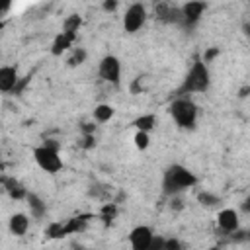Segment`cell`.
Here are the masks:
<instances>
[{"instance_id":"14","label":"cell","mask_w":250,"mask_h":250,"mask_svg":"<svg viewBox=\"0 0 250 250\" xmlns=\"http://www.w3.org/2000/svg\"><path fill=\"white\" fill-rule=\"evenodd\" d=\"M74 37H76V35H70V33H64V31L59 33L57 39L53 41V55H61V53H64V51L72 45Z\"/></svg>"},{"instance_id":"3","label":"cell","mask_w":250,"mask_h":250,"mask_svg":"<svg viewBox=\"0 0 250 250\" xmlns=\"http://www.w3.org/2000/svg\"><path fill=\"white\" fill-rule=\"evenodd\" d=\"M170 115L176 121V125L184 129H191L197 121V105L189 98L180 96L170 104Z\"/></svg>"},{"instance_id":"15","label":"cell","mask_w":250,"mask_h":250,"mask_svg":"<svg viewBox=\"0 0 250 250\" xmlns=\"http://www.w3.org/2000/svg\"><path fill=\"white\" fill-rule=\"evenodd\" d=\"M111 117H113V107H111L109 104H100V105L94 107V119H96L98 123H105V121H109Z\"/></svg>"},{"instance_id":"18","label":"cell","mask_w":250,"mask_h":250,"mask_svg":"<svg viewBox=\"0 0 250 250\" xmlns=\"http://www.w3.org/2000/svg\"><path fill=\"white\" fill-rule=\"evenodd\" d=\"M78 27H80V18L78 16H70L66 21H64V33H70V35H76V31H78Z\"/></svg>"},{"instance_id":"16","label":"cell","mask_w":250,"mask_h":250,"mask_svg":"<svg viewBox=\"0 0 250 250\" xmlns=\"http://www.w3.org/2000/svg\"><path fill=\"white\" fill-rule=\"evenodd\" d=\"M133 125L137 127V131H145V133H148V131H150V129L156 125V117H154L152 113H146V115L137 117Z\"/></svg>"},{"instance_id":"12","label":"cell","mask_w":250,"mask_h":250,"mask_svg":"<svg viewBox=\"0 0 250 250\" xmlns=\"http://www.w3.org/2000/svg\"><path fill=\"white\" fill-rule=\"evenodd\" d=\"M25 199H27V205H29L31 217H35V219L45 217V213H47V205H45V201H43L37 193H27V195H25Z\"/></svg>"},{"instance_id":"6","label":"cell","mask_w":250,"mask_h":250,"mask_svg":"<svg viewBox=\"0 0 250 250\" xmlns=\"http://www.w3.org/2000/svg\"><path fill=\"white\" fill-rule=\"evenodd\" d=\"M98 74L104 82L119 84V80H121V62H119V59L113 57V55H105L98 64Z\"/></svg>"},{"instance_id":"26","label":"cell","mask_w":250,"mask_h":250,"mask_svg":"<svg viewBox=\"0 0 250 250\" xmlns=\"http://www.w3.org/2000/svg\"><path fill=\"white\" fill-rule=\"evenodd\" d=\"M0 29H2V21H0Z\"/></svg>"},{"instance_id":"11","label":"cell","mask_w":250,"mask_h":250,"mask_svg":"<svg viewBox=\"0 0 250 250\" xmlns=\"http://www.w3.org/2000/svg\"><path fill=\"white\" fill-rule=\"evenodd\" d=\"M29 229V217L25 213H14L10 217V232L16 236H23Z\"/></svg>"},{"instance_id":"4","label":"cell","mask_w":250,"mask_h":250,"mask_svg":"<svg viewBox=\"0 0 250 250\" xmlns=\"http://www.w3.org/2000/svg\"><path fill=\"white\" fill-rule=\"evenodd\" d=\"M33 158H35L37 166L47 174H57V172L62 170V158H61L59 150L53 148V146H47V145L35 146L33 148Z\"/></svg>"},{"instance_id":"25","label":"cell","mask_w":250,"mask_h":250,"mask_svg":"<svg viewBox=\"0 0 250 250\" xmlns=\"http://www.w3.org/2000/svg\"><path fill=\"white\" fill-rule=\"evenodd\" d=\"M209 250H217V248H209Z\"/></svg>"},{"instance_id":"13","label":"cell","mask_w":250,"mask_h":250,"mask_svg":"<svg viewBox=\"0 0 250 250\" xmlns=\"http://www.w3.org/2000/svg\"><path fill=\"white\" fill-rule=\"evenodd\" d=\"M2 184H4V189L8 191V195L14 197V199H21V197L27 195L25 188H23L16 178H2Z\"/></svg>"},{"instance_id":"21","label":"cell","mask_w":250,"mask_h":250,"mask_svg":"<svg viewBox=\"0 0 250 250\" xmlns=\"http://www.w3.org/2000/svg\"><path fill=\"white\" fill-rule=\"evenodd\" d=\"M164 250H182V242L178 238H164Z\"/></svg>"},{"instance_id":"10","label":"cell","mask_w":250,"mask_h":250,"mask_svg":"<svg viewBox=\"0 0 250 250\" xmlns=\"http://www.w3.org/2000/svg\"><path fill=\"white\" fill-rule=\"evenodd\" d=\"M18 70L14 66H0V92H12L18 88Z\"/></svg>"},{"instance_id":"20","label":"cell","mask_w":250,"mask_h":250,"mask_svg":"<svg viewBox=\"0 0 250 250\" xmlns=\"http://www.w3.org/2000/svg\"><path fill=\"white\" fill-rule=\"evenodd\" d=\"M84 59H86V51H84V49H76V51H74V55L68 59V62H70L72 66H76V64H82V62H84Z\"/></svg>"},{"instance_id":"2","label":"cell","mask_w":250,"mask_h":250,"mask_svg":"<svg viewBox=\"0 0 250 250\" xmlns=\"http://www.w3.org/2000/svg\"><path fill=\"white\" fill-rule=\"evenodd\" d=\"M209 88V70H207V64L199 59L193 61L191 68L188 70L186 78H184V84L180 88V96L184 94H195V92H205Z\"/></svg>"},{"instance_id":"19","label":"cell","mask_w":250,"mask_h":250,"mask_svg":"<svg viewBox=\"0 0 250 250\" xmlns=\"http://www.w3.org/2000/svg\"><path fill=\"white\" fill-rule=\"evenodd\" d=\"M133 141H135V146H137L139 150H145V148L148 146V143H150L148 133H145V131H137L135 137H133Z\"/></svg>"},{"instance_id":"22","label":"cell","mask_w":250,"mask_h":250,"mask_svg":"<svg viewBox=\"0 0 250 250\" xmlns=\"http://www.w3.org/2000/svg\"><path fill=\"white\" fill-rule=\"evenodd\" d=\"M148 250H164V236L154 234V236H152V242H150V246H148Z\"/></svg>"},{"instance_id":"24","label":"cell","mask_w":250,"mask_h":250,"mask_svg":"<svg viewBox=\"0 0 250 250\" xmlns=\"http://www.w3.org/2000/svg\"><path fill=\"white\" fill-rule=\"evenodd\" d=\"M72 250H88V248L82 246V244H72Z\"/></svg>"},{"instance_id":"5","label":"cell","mask_w":250,"mask_h":250,"mask_svg":"<svg viewBox=\"0 0 250 250\" xmlns=\"http://www.w3.org/2000/svg\"><path fill=\"white\" fill-rule=\"evenodd\" d=\"M145 21H146V8L141 2L129 4L123 16V29L127 33H135L145 25Z\"/></svg>"},{"instance_id":"1","label":"cell","mask_w":250,"mask_h":250,"mask_svg":"<svg viewBox=\"0 0 250 250\" xmlns=\"http://www.w3.org/2000/svg\"><path fill=\"white\" fill-rule=\"evenodd\" d=\"M197 184V178L191 170H188L182 164H172L166 168L164 178H162V189L168 195H176L184 189H189Z\"/></svg>"},{"instance_id":"9","label":"cell","mask_w":250,"mask_h":250,"mask_svg":"<svg viewBox=\"0 0 250 250\" xmlns=\"http://www.w3.org/2000/svg\"><path fill=\"white\" fill-rule=\"evenodd\" d=\"M217 225L223 232H236L238 227H240V221H238V213L234 209H221L219 215H217Z\"/></svg>"},{"instance_id":"8","label":"cell","mask_w":250,"mask_h":250,"mask_svg":"<svg viewBox=\"0 0 250 250\" xmlns=\"http://www.w3.org/2000/svg\"><path fill=\"white\" fill-rule=\"evenodd\" d=\"M205 12V4L203 2H188L180 8V21H184L186 25H193L199 21V18Z\"/></svg>"},{"instance_id":"23","label":"cell","mask_w":250,"mask_h":250,"mask_svg":"<svg viewBox=\"0 0 250 250\" xmlns=\"http://www.w3.org/2000/svg\"><path fill=\"white\" fill-rule=\"evenodd\" d=\"M117 8V2H105L104 4V10H115Z\"/></svg>"},{"instance_id":"17","label":"cell","mask_w":250,"mask_h":250,"mask_svg":"<svg viewBox=\"0 0 250 250\" xmlns=\"http://www.w3.org/2000/svg\"><path fill=\"white\" fill-rule=\"evenodd\" d=\"M197 199H199L201 205H205V207H213V205H219V203H221V199H219L217 195L209 193V191H201V193L197 195Z\"/></svg>"},{"instance_id":"7","label":"cell","mask_w":250,"mask_h":250,"mask_svg":"<svg viewBox=\"0 0 250 250\" xmlns=\"http://www.w3.org/2000/svg\"><path fill=\"white\" fill-rule=\"evenodd\" d=\"M152 229L146 227V225H139L131 230L129 234V244H131V250H148L150 242H152Z\"/></svg>"}]
</instances>
